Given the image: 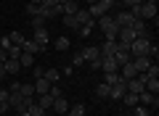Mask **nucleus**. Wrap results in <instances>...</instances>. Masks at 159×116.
<instances>
[{
  "instance_id": "1",
  "label": "nucleus",
  "mask_w": 159,
  "mask_h": 116,
  "mask_svg": "<svg viewBox=\"0 0 159 116\" xmlns=\"http://www.w3.org/2000/svg\"><path fill=\"white\" fill-rule=\"evenodd\" d=\"M98 27H101V32L106 34V40H117L119 27H117V21H114V16H111V13H106V16H101V19H98Z\"/></svg>"
},
{
  "instance_id": "2",
  "label": "nucleus",
  "mask_w": 159,
  "mask_h": 116,
  "mask_svg": "<svg viewBox=\"0 0 159 116\" xmlns=\"http://www.w3.org/2000/svg\"><path fill=\"white\" fill-rule=\"evenodd\" d=\"M127 50H130L133 58H138V55H148V50H151V40H148V37H135Z\"/></svg>"
},
{
  "instance_id": "3",
  "label": "nucleus",
  "mask_w": 159,
  "mask_h": 116,
  "mask_svg": "<svg viewBox=\"0 0 159 116\" xmlns=\"http://www.w3.org/2000/svg\"><path fill=\"white\" fill-rule=\"evenodd\" d=\"M80 53L85 58V63H90V69H98V63H101V50H98L96 45H88V48H82Z\"/></svg>"
},
{
  "instance_id": "4",
  "label": "nucleus",
  "mask_w": 159,
  "mask_h": 116,
  "mask_svg": "<svg viewBox=\"0 0 159 116\" xmlns=\"http://www.w3.org/2000/svg\"><path fill=\"white\" fill-rule=\"evenodd\" d=\"M138 19H143V21L146 19H154L157 21V3H141L138 6Z\"/></svg>"
},
{
  "instance_id": "5",
  "label": "nucleus",
  "mask_w": 159,
  "mask_h": 116,
  "mask_svg": "<svg viewBox=\"0 0 159 116\" xmlns=\"http://www.w3.org/2000/svg\"><path fill=\"white\" fill-rule=\"evenodd\" d=\"M157 95L154 92H148V90H143L141 95H138V105H146V108H157Z\"/></svg>"
},
{
  "instance_id": "6",
  "label": "nucleus",
  "mask_w": 159,
  "mask_h": 116,
  "mask_svg": "<svg viewBox=\"0 0 159 116\" xmlns=\"http://www.w3.org/2000/svg\"><path fill=\"white\" fill-rule=\"evenodd\" d=\"M127 95V82H117V84H111V90H109V98L111 100H122Z\"/></svg>"
},
{
  "instance_id": "7",
  "label": "nucleus",
  "mask_w": 159,
  "mask_h": 116,
  "mask_svg": "<svg viewBox=\"0 0 159 116\" xmlns=\"http://www.w3.org/2000/svg\"><path fill=\"white\" fill-rule=\"evenodd\" d=\"M111 58H114V63H117V66H125L127 61H133L130 50H127V48H122V45H119V48H117V53H114Z\"/></svg>"
},
{
  "instance_id": "8",
  "label": "nucleus",
  "mask_w": 159,
  "mask_h": 116,
  "mask_svg": "<svg viewBox=\"0 0 159 116\" xmlns=\"http://www.w3.org/2000/svg\"><path fill=\"white\" fill-rule=\"evenodd\" d=\"M143 90H146V84H143V77H141V74H138V77H133V79H127V92L141 95Z\"/></svg>"
},
{
  "instance_id": "9",
  "label": "nucleus",
  "mask_w": 159,
  "mask_h": 116,
  "mask_svg": "<svg viewBox=\"0 0 159 116\" xmlns=\"http://www.w3.org/2000/svg\"><path fill=\"white\" fill-rule=\"evenodd\" d=\"M117 48H119V45H117V40H106V42H103L101 48H98V50H101V58H111V55L117 53Z\"/></svg>"
},
{
  "instance_id": "10",
  "label": "nucleus",
  "mask_w": 159,
  "mask_h": 116,
  "mask_svg": "<svg viewBox=\"0 0 159 116\" xmlns=\"http://www.w3.org/2000/svg\"><path fill=\"white\" fill-rule=\"evenodd\" d=\"M21 50H24V53H32V55H37V53H45V50L40 48V45L34 42L32 37H27V40H24V42H21Z\"/></svg>"
},
{
  "instance_id": "11",
  "label": "nucleus",
  "mask_w": 159,
  "mask_h": 116,
  "mask_svg": "<svg viewBox=\"0 0 159 116\" xmlns=\"http://www.w3.org/2000/svg\"><path fill=\"white\" fill-rule=\"evenodd\" d=\"M119 77L125 79V82H127V79H133V77H138V69L133 66V61H127L125 66H119Z\"/></svg>"
},
{
  "instance_id": "12",
  "label": "nucleus",
  "mask_w": 159,
  "mask_h": 116,
  "mask_svg": "<svg viewBox=\"0 0 159 116\" xmlns=\"http://www.w3.org/2000/svg\"><path fill=\"white\" fill-rule=\"evenodd\" d=\"M77 11H80L77 0H64V3H61V16H74Z\"/></svg>"
},
{
  "instance_id": "13",
  "label": "nucleus",
  "mask_w": 159,
  "mask_h": 116,
  "mask_svg": "<svg viewBox=\"0 0 159 116\" xmlns=\"http://www.w3.org/2000/svg\"><path fill=\"white\" fill-rule=\"evenodd\" d=\"M32 40H34V42H37L43 50H45V48H48V29H45V27H43V29H34Z\"/></svg>"
},
{
  "instance_id": "14",
  "label": "nucleus",
  "mask_w": 159,
  "mask_h": 116,
  "mask_svg": "<svg viewBox=\"0 0 159 116\" xmlns=\"http://www.w3.org/2000/svg\"><path fill=\"white\" fill-rule=\"evenodd\" d=\"M133 19H135V16H133L130 11H122V13H117V16H114V21H117V27L122 29V27H130Z\"/></svg>"
},
{
  "instance_id": "15",
  "label": "nucleus",
  "mask_w": 159,
  "mask_h": 116,
  "mask_svg": "<svg viewBox=\"0 0 159 116\" xmlns=\"http://www.w3.org/2000/svg\"><path fill=\"white\" fill-rule=\"evenodd\" d=\"M98 69H101L103 74H114V71H119V66L114 63V58H101V63H98Z\"/></svg>"
},
{
  "instance_id": "16",
  "label": "nucleus",
  "mask_w": 159,
  "mask_h": 116,
  "mask_svg": "<svg viewBox=\"0 0 159 116\" xmlns=\"http://www.w3.org/2000/svg\"><path fill=\"white\" fill-rule=\"evenodd\" d=\"M51 108H53V114H66V111H69V100L66 98H64V95H61V98H56V100H53V105H51Z\"/></svg>"
},
{
  "instance_id": "17",
  "label": "nucleus",
  "mask_w": 159,
  "mask_h": 116,
  "mask_svg": "<svg viewBox=\"0 0 159 116\" xmlns=\"http://www.w3.org/2000/svg\"><path fill=\"white\" fill-rule=\"evenodd\" d=\"M133 66L138 69V74H143L148 66H151V58H148V55H138V58H133Z\"/></svg>"
},
{
  "instance_id": "18",
  "label": "nucleus",
  "mask_w": 159,
  "mask_h": 116,
  "mask_svg": "<svg viewBox=\"0 0 159 116\" xmlns=\"http://www.w3.org/2000/svg\"><path fill=\"white\" fill-rule=\"evenodd\" d=\"M32 84H34V95H45L48 90H51V82H48L45 77H40V79H34Z\"/></svg>"
},
{
  "instance_id": "19",
  "label": "nucleus",
  "mask_w": 159,
  "mask_h": 116,
  "mask_svg": "<svg viewBox=\"0 0 159 116\" xmlns=\"http://www.w3.org/2000/svg\"><path fill=\"white\" fill-rule=\"evenodd\" d=\"M19 63H21V69H32V66H34V55H32V53H24V50H21V55H19Z\"/></svg>"
},
{
  "instance_id": "20",
  "label": "nucleus",
  "mask_w": 159,
  "mask_h": 116,
  "mask_svg": "<svg viewBox=\"0 0 159 116\" xmlns=\"http://www.w3.org/2000/svg\"><path fill=\"white\" fill-rule=\"evenodd\" d=\"M6 71H8V74H19V71H21L19 58H8V61H6Z\"/></svg>"
},
{
  "instance_id": "21",
  "label": "nucleus",
  "mask_w": 159,
  "mask_h": 116,
  "mask_svg": "<svg viewBox=\"0 0 159 116\" xmlns=\"http://www.w3.org/2000/svg\"><path fill=\"white\" fill-rule=\"evenodd\" d=\"M43 77H45L51 84H58V79H61V71H58V69H45V74H43Z\"/></svg>"
},
{
  "instance_id": "22",
  "label": "nucleus",
  "mask_w": 159,
  "mask_h": 116,
  "mask_svg": "<svg viewBox=\"0 0 159 116\" xmlns=\"http://www.w3.org/2000/svg\"><path fill=\"white\" fill-rule=\"evenodd\" d=\"M27 114H29V116H45L48 111H45V108H40L37 100H32V103H29V108H27Z\"/></svg>"
},
{
  "instance_id": "23",
  "label": "nucleus",
  "mask_w": 159,
  "mask_h": 116,
  "mask_svg": "<svg viewBox=\"0 0 159 116\" xmlns=\"http://www.w3.org/2000/svg\"><path fill=\"white\" fill-rule=\"evenodd\" d=\"M66 114H69V116H85V103H74V105H69Z\"/></svg>"
},
{
  "instance_id": "24",
  "label": "nucleus",
  "mask_w": 159,
  "mask_h": 116,
  "mask_svg": "<svg viewBox=\"0 0 159 116\" xmlns=\"http://www.w3.org/2000/svg\"><path fill=\"white\" fill-rule=\"evenodd\" d=\"M53 100H56V98H51L48 92H45V95H37V103H40V108H45V111L53 105Z\"/></svg>"
},
{
  "instance_id": "25",
  "label": "nucleus",
  "mask_w": 159,
  "mask_h": 116,
  "mask_svg": "<svg viewBox=\"0 0 159 116\" xmlns=\"http://www.w3.org/2000/svg\"><path fill=\"white\" fill-rule=\"evenodd\" d=\"M88 13H90V19H93V16H98V19H101V16H106V11L101 8V3H90V8H88Z\"/></svg>"
},
{
  "instance_id": "26",
  "label": "nucleus",
  "mask_w": 159,
  "mask_h": 116,
  "mask_svg": "<svg viewBox=\"0 0 159 116\" xmlns=\"http://www.w3.org/2000/svg\"><path fill=\"white\" fill-rule=\"evenodd\" d=\"M19 92L24 95V98H34V84L27 82V84H19Z\"/></svg>"
},
{
  "instance_id": "27",
  "label": "nucleus",
  "mask_w": 159,
  "mask_h": 116,
  "mask_svg": "<svg viewBox=\"0 0 159 116\" xmlns=\"http://www.w3.org/2000/svg\"><path fill=\"white\" fill-rule=\"evenodd\" d=\"M141 77H143V74H141ZM143 84H146L148 92H154V95L159 92V79H146V77H143Z\"/></svg>"
},
{
  "instance_id": "28",
  "label": "nucleus",
  "mask_w": 159,
  "mask_h": 116,
  "mask_svg": "<svg viewBox=\"0 0 159 116\" xmlns=\"http://www.w3.org/2000/svg\"><path fill=\"white\" fill-rule=\"evenodd\" d=\"M122 103H125L127 108H135V105H138V95L135 92H127L125 98H122Z\"/></svg>"
},
{
  "instance_id": "29",
  "label": "nucleus",
  "mask_w": 159,
  "mask_h": 116,
  "mask_svg": "<svg viewBox=\"0 0 159 116\" xmlns=\"http://www.w3.org/2000/svg\"><path fill=\"white\" fill-rule=\"evenodd\" d=\"M74 16H77V21H80V27H82V24H90V21H93V19H90V13H88V11H82V8H80V11L74 13Z\"/></svg>"
},
{
  "instance_id": "30",
  "label": "nucleus",
  "mask_w": 159,
  "mask_h": 116,
  "mask_svg": "<svg viewBox=\"0 0 159 116\" xmlns=\"http://www.w3.org/2000/svg\"><path fill=\"white\" fill-rule=\"evenodd\" d=\"M64 27H69V29H74V32H77V29H80L77 16H64Z\"/></svg>"
},
{
  "instance_id": "31",
  "label": "nucleus",
  "mask_w": 159,
  "mask_h": 116,
  "mask_svg": "<svg viewBox=\"0 0 159 116\" xmlns=\"http://www.w3.org/2000/svg\"><path fill=\"white\" fill-rule=\"evenodd\" d=\"M45 24H48L45 16H32V29H43Z\"/></svg>"
},
{
  "instance_id": "32",
  "label": "nucleus",
  "mask_w": 159,
  "mask_h": 116,
  "mask_svg": "<svg viewBox=\"0 0 159 116\" xmlns=\"http://www.w3.org/2000/svg\"><path fill=\"white\" fill-rule=\"evenodd\" d=\"M109 90H111V87H109L106 82H101V84L96 87V95H98V98H109Z\"/></svg>"
},
{
  "instance_id": "33",
  "label": "nucleus",
  "mask_w": 159,
  "mask_h": 116,
  "mask_svg": "<svg viewBox=\"0 0 159 116\" xmlns=\"http://www.w3.org/2000/svg\"><path fill=\"white\" fill-rule=\"evenodd\" d=\"M53 48L56 50H69V37H58L56 42H53Z\"/></svg>"
},
{
  "instance_id": "34",
  "label": "nucleus",
  "mask_w": 159,
  "mask_h": 116,
  "mask_svg": "<svg viewBox=\"0 0 159 116\" xmlns=\"http://www.w3.org/2000/svg\"><path fill=\"white\" fill-rule=\"evenodd\" d=\"M8 37H11V42H13V45H19V48H21V42H24V40H27V37H24L21 32H11V34H8Z\"/></svg>"
},
{
  "instance_id": "35",
  "label": "nucleus",
  "mask_w": 159,
  "mask_h": 116,
  "mask_svg": "<svg viewBox=\"0 0 159 116\" xmlns=\"http://www.w3.org/2000/svg\"><path fill=\"white\" fill-rule=\"evenodd\" d=\"M133 116H151V108H146V105H135V108H133Z\"/></svg>"
},
{
  "instance_id": "36",
  "label": "nucleus",
  "mask_w": 159,
  "mask_h": 116,
  "mask_svg": "<svg viewBox=\"0 0 159 116\" xmlns=\"http://www.w3.org/2000/svg\"><path fill=\"white\" fill-rule=\"evenodd\" d=\"M48 95H51V98H61V95H64V90L58 87V84H51V90H48Z\"/></svg>"
},
{
  "instance_id": "37",
  "label": "nucleus",
  "mask_w": 159,
  "mask_h": 116,
  "mask_svg": "<svg viewBox=\"0 0 159 116\" xmlns=\"http://www.w3.org/2000/svg\"><path fill=\"white\" fill-rule=\"evenodd\" d=\"M27 16H40V6H34V3H27Z\"/></svg>"
},
{
  "instance_id": "38",
  "label": "nucleus",
  "mask_w": 159,
  "mask_h": 116,
  "mask_svg": "<svg viewBox=\"0 0 159 116\" xmlns=\"http://www.w3.org/2000/svg\"><path fill=\"white\" fill-rule=\"evenodd\" d=\"M77 32H80V34H82V37H88V34H90V32H93V21H90V24H82V27H80V29H77Z\"/></svg>"
},
{
  "instance_id": "39",
  "label": "nucleus",
  "mask_w": 159,
  "mask_h": 116,
  "mask_svg": "<svg viewBox=\"0 0 159 116\" xmlns=\"http://www.w3.org/2000/svg\"><path fill=\"white\" fill-rule=\"evenodd\" d=\"M19 55H21V48L19 45H11L8 48V58H19Z\"/></svg>"
},
{
  "instance_id": "40",
  "label": "nucleus",
  "mask_w": 159,
  "mask_h": 116,
  "mask_svg": "<svg viewBox=\"0 0 159 116\" xmlns=\"http://www.w3.org/2000/svg\"><path fill=\"white\" fill-rule=\"evenodd\" d=\"M82 63H85L82 53H74V55H72V66H82Z\"/></svg>"
},
{
  "instance_id": "41",
  "label": "nucleus",
  "mask_w": 159,
  "mask_h": 116,
  "mask_svg": "<svg viewBox=\"0 0 159 116\" xmlns=\"http://www.w3.org/2000/svg\"><path fill=\"white\" fill-rule=\"evenodd\" d=\"M98 3H101V8H103V11H111V6H114V3H117V0H98Z\"/></svg>"
},
{
  "instance_id": "42",
  "label": "nucleus",
  "mask_w": 159,
  "mask_h": 116,
  "mask_svg": "<svg viewBox=\"0 0 159 116\" xmlns=\"http://www.w3.org/2000/svg\"><path fill=\"white\" fill-rule=\"evenodd\" d=\"M119 3H122V6H127V8H135V6H141L143 0H119Z\"/></svg>"
},
{
  "instance_id": "43",
  "label": "nucleus",
  "mask_w": 159,
  "mask_h": 116,
  "mask_svg": "<svg viewBox=\"0 0 159 116\" xmlns=\"http://www.w3.org/2000/svg\"><path fill=\"white\" fill-rule=\"evenodd\" d=\"M11 37H3V40H0V48H3V50H6V53H8V48H11Z\"/></svg>"
},
{
  "instance_id": "44",
  "label": "nucleus",
  "mask_w": 159,
  "mask_h": 116,
  "mask_svg": "<svg viewBox=\"0 0 159 116\" xmlns=\"http://www.w3.org/2000/svg\"><path fill=\"white\" fill-rule=\"evenodd\" d=\"M32 74H34V79H40L43 74H45V69H43V66H32Z\"/></svg>"
},
{
  "instance_id": "45",
  "label": "nucleus",
  "mask_w": 159,
  "mask_h": 116,
  "mask_svg": "<svg viewBox=\"0 0 159 116\" xmlns=\"http://www.w3.org/2000/svg\"><path fill=\"white\" fill-rule=\"evenodd\" d=\"M8 108H11V103H8V100H0V116L6 114V111H8Z\"/></svg>"
},
{
  "instance_id": "46",
  "label": "nucleus",
  "mask_w": 159,
  "mask_h": 116,
  "mask_svg": "<svg viewBox=\"0 0 159 116\" xmlns=\"http://www.w3.org/2000/svg\"><path fill=\"white\" fill-rule=\"evenodd\" d=\"M6 61H8V53H6L3 48H0V63H6Z\"/></svg>"
},
{
  "instance_id": "47",
  "label": "nucleus",
  "mask_w": 159,
  "mask_h": 116,
  "mask_svg": "<svg viewBox=\"0 0 159 116\" xmlns=\"http://www.w3.org/2000/svg\"><path fill=\"white\" fill-rule=\"evenodd\" d=\"M6 74H8L6 71V63H0V79H6Z\"/></svg>"
},
{
  "instance_id": "48",
  "label": "nucleus",
  "mask_w": 159,
  "mask_h": 116,
  "mask_svg": "<svg viewBox=\"0 0 159 116\" xmlns=\"http://www.w3.org/2000/svg\"><path fill=\"white\" fill-rule=\"evenodd\" d=\"M8 95H11L8 90H0V100H8Z\"/></svg>"
},
{
  "instance_id": "49",
  "label": "nucleus",
  "mask_w": 159,
  "mask_h": 116,
  "mask_svg": "<svg viewBox=\"0 0 159 116\" xmlns=\"http://www.w3.org/2000/svg\"><path fill=\"white\" fill-rule=\"evenodd\" d=\"M27 3H34V6H43V0H27Z\"/></svg>"
},
{
  "instance_id": "50",
  "label": "nucleus",
  "mask_w": 159,
  "mask_h": 116,
  "mask_svg": "<svg viewBox=\"0 0 159 116\" xmlns=\"http://www.w3.org/2000/svg\"><path fill=\"white\" fill-rule=\"evenodd\" d=\"M143 3H157V0H143Z\"/></svg>"
},
{
  "instance_id": "51",
  "label": "nucleus",
  "mask_w": 159,
  "mask_h": 116,
  "mask_svg": "<svg viewBox=\"0 0 159 116\" xmlns=\"http://www.w3.org/2000/svg\"><path fill=\"white\" fill-rule=\"evenodd\" d=\"M19 116H29V114H27V111H24V114H19Z\"/></svg>"
},
{
  "instance_id": "52",
  "label": "nucleus",
  "mask_w": 159,
  "mask_h": 116,
  "mask_svg": "<svg viewBox=\"0 0 159 116\" xmlns=\"http://www.w3.org/2000/svg\"><path fill=\"white\" fill-rule=\"evenodd\" d=\"M88 3H98V0H88Z\"/></svg>"
},
{
  "instance_id": "53",
  "label": "nucleus",
  "mask_w": 159,
  "mask_h": 116,
  "mask_svg": "<svg viewBox=\"0 0 159 116\" xmlns=\"http://www.w3.org/2000/svg\"><path fill=\"white\" fill-rule=\"evenodd\" d=\"M127 116H133V111H130V114H127Z\"/></svg>"
}]
</instances>
